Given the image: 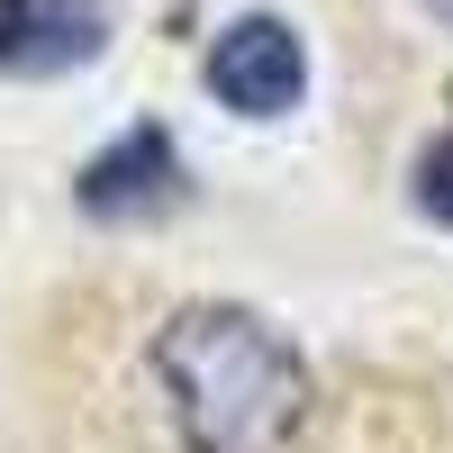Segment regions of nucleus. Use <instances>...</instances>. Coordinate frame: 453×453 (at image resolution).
I'll return each instance as SVG.
<instances>
[{
	"label": "nucleus",
	"instance_id": "f257e3e1",
	"mask_svg": "<svg viewBox=\"0 0 453 453\" xmlns=\"http://www.w3.org/2000/svg\"><path fill=\"white\" fill-rule=\"evenodd\" d=\"M155 381L181 453H290L309 426V363L299 345L236 299H191L155 335Z\"/></svg>",
	"mask_w": 453,
	"mask_h": 453
},
{
	"label": "nucleus",
	"instance_id": "f03ea898",
	"mask_svg": "<svg viewBox=\"0 0 453 453\" xmlns=\"http://www.w3.org/2000/svg\"><path fill=\"white\" fill-rule=\"evenodd\" d=\"M209 91L236 109V119H290L299 91H309V46H299V27L273 19V10H245L209 36Z\"/></svg>",
	"mask_w": 453,
	"mask_h": 453
},
{
	"label": "nucleus",
	"instance_id": "7ed1b4c3",
	"mask_svg": "<svg viewBox=\"0 0 453 453\" xmlns=\"http://www.w3.org/2000/svg\"><path fill=\"white\" fill-rule=\"evenodd\" d=\"M73 200H82L91 218H155V209H173L181 200V145L164 127H127L119 145H100V155L82 164Z\"/></svg>",
	"mask_w": 453,
	"mask_h": 453
},
{
	"label": "nucleus",
	"instance_id": "20e7f679",
	"mask_svg": "<svg viewBox=\"0 0 453 453\" xmlns=\"http://www.w3.org/2000/svg\"><path fill=\"white\" fill-rule=\"evenodd\" d=\"M109 46V10L100 0H0V73H73Z\"/></svg>",
	"mask_w": 453,
	"mask_h": 453
},
{
	"label": "nucleus",
	"instance_id": "39448f33",
	"mask_svg": "<svg viewBox=\"0 0 453 453\" xmlns=\"http://www.w3.org/2000/svg\"><path fill=\"white\" fill-rule=\"evenodd\" d=\"M408 191H418V209L435 218V226H453V127L418 155V173H408Z\"/></svg>",
	"mask_w": 453,
	"mask_h": 453
},
{
	"label": "nucleus",
	"instance_id": "423d86ee",
	"mask_svg": "<svg viewBox=\"0 0 453 453\" xmlns=\"http://www.w3.org/2000/svg\"><path fill=\"white\" fill-rule=\"evenodd\" d=\"M435 10H444V19H453V0H435Z\"/></svg>",
	"mask_w": 453,
	"mask_h": 453
}]
</instances>
